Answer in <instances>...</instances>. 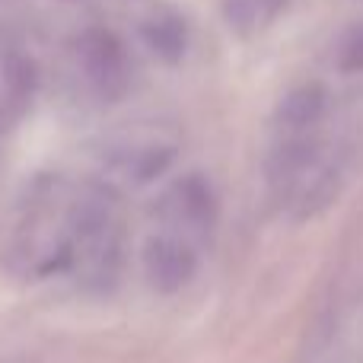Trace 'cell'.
Returning a JSON list of instances; mask_svg holds the SVG:
<instances>
[{
  "instance_id": "cell-2",
  "label": "cell",
  "mask_w": 363,
  "mask_h": 363,
  "mask_svg": "<svg viewBox=\"0 0 363 363\" xmlns=\"http://www.w3.org/2000/svg\"><path fill=\"white\" fill-rule=\"evenodd\" d=\"M144 268L150 274V284L160 290H176L191 277L194 252L191 242L182 236H157L144 249Z\"/></svg>"
},
{
  "instance_id": "cell-3",
  "label": "cell",
  "mask_w": 363,
  "mask_h": 363,
  "mask_svg": "<svg viewBox=\"0 0 363 363\" xmlns=\"http://www.w3.org/2000/svg\"><path fill=\"white\" fill-rule=\"evenodd\" d=\"M341 67L345 70H363V29L354 32V38L345 42V51H341Z\"/></svg>"
},
{
  "instance_id": "cell-1",
  "label": "cell",
  "mask_w": 363,
  "mask_h": 363,
  "mask_svg": "<svg viewBox=\"0 0 363 363\" xmlns=\"http://www.w3.org/2000/svg\"><path fill=\"white\" fill-rule=\"evenodd\" d=\"M163 220L169 223L172 236L191 242V236H204L213 223V201L211 188L201 179H182L166 191L163 198Z\"/></svg>"
}]
</instances>
